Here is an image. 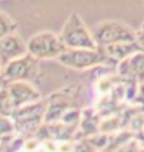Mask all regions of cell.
Segmentation results:
<instances>
[{
	"instance_id": "6da1fadb",
	"label": "cell",
	"mask_w": 144,
	"mask_h": 152,
	"mask_svg": "<svg viewBox=\"0 0 144 152\" xmlns=\"http://www.w3.org/2000/svg\"><path fill=\"white\" fill-rule=\"evenodd\" d=\"M62 66L74 71H90L100 66L117 65V62L109 57L102 47L65 48L56 59Z\"/></svg>"
},
{
	"instance_id": "7a4b0ae2",
	"label": "cell",
	"mask_w": 144,
	"mask_h": 152,
	"mask_svg": "<svg viewBox=\"0 0 144 152\" xmlns=\"http://www.w3.org/2000/svg\"><path fill=\"white\" fill-rule=\"evenodd\" d=\"M59 35L66 48H90L99 46L94 39L91 30L78 13H71L62 26Z\"/></svg>"
},
{
	"instance_id": "3957f363",
	"label": "cell",
	"mask_w": 144,
	"mask_h": 152,
	"mask_svg": "<svg viewBox=\"0 0 144 152\" xmlns=\"http://www.w3.org/2000/svg\"><path fill=\"white\" fill-rule=\"evenodd\" d=\"M99 47L120 42L135 41L136 31L120 20H106L98 23L91 30Z\"/></svg>"
},
{
	"instance_id": "277c9868",
	"label": "cell",
	"mask_w": 144,
	"mask_h": 152,
	"mask_svg": "<svg viewBox=\"0 0 144 152\" xmlns=\"http://www.w3.org/2000/svg\"><path fill=\"white\" fill-rule=\"evenodd\" d=\"M26 42L28 53L40 61L57 59L66 48L59 34L50 31L35 34Z\"/></svg>"
},
{
	"instance_id": "5b68a950",
	"label": "cell",
	"mask_w": 144,
	"mask_h": 152,
	"mask_svg": "<svg viewBox=\"0 0 144 152\" xmlns=\"http://www.w3.org/2000/svg\"><path fill=\"white\" fill-rule=\"evenodd\" d=\"M47 107V100L31 103L12 111L10 116L16 126V132L23 137L35 134L44 123V116Z\"/></svg>"
},
{
	"instance_id": "8992f818",
	"label": "cell",
	"mask_w": 144,
	"mask_h": 152,
	"mask_svg": "<svg viewBox=\"0 0 144 152\" xmlns=\"http://www.w3.org/2000/svg\"><path fill=\"white\" fill-rule=\"evenodd\" d=\"M39 61L40 60L27 52L3 66L1 76L7 83L15 80H27L32 83L37 79L40 73Z\"/></svg>"
},
{
	"instance_id": "52a82bcc",
	"label": "cell",
	"mask_w": 144,
	"mask_h": 152,
	"mask_svg": "<svg viewBox=\"0 0 144 152\" xmlns=\"http://www.w3.org/2000/svg\"><path fill=\"white\" fill-rule=\"evenodd\" d=\"M6 90L13 110L42 99L40 90L27 80L9 82L6 85Z\"/></svg>"
},
{
	"instance_id": "ba28073f",
	"label": "cell",
	"mask_w": 144,
	"mask_h": 152,
	"mask_svg": "<svg viewBox=\"0 0 144 152\" xmlns=\"http://www.w3.org/2000/svg\"><path fill=\"white\" fill-rule=\"evenodd\" d=\"M75 94L73 91L55 92L52 93L50 98L47 100V107L44 116V123H53L58 122L63 114L68 109L71 108L70 101Z\"/></svg>"
},
{
	"instance_id": "9c48e42d",
	"label": "cell",
	"mask_w": 144,
	"mask_h": 152,
	"mask_svg": "<svg viewBox=\"0 0 144 152\" xmlns=\"http://www.w3.org/2000/svg\"><path fill=\"white\" fill-rule=\"evenodd\" d=\"M27 52V42L17 31L0 38V62L2 66Z\"/></svg>"
},
{
	"instance_id": "30bf717a",
	"label": "cell",
	"mask_w": 144,
	"mask_h": 152,
	"mask_svg": "<svg viewBox=\"0 0 144 152\" xmlns=\"http://www.w3.org/2000/svg\"><path fill=\"white\" fill-rule=\"evenodd\" d=\"M117 74L122 79H132L144 83V50L132 54L117 64Z\"/></svg>"
},
{
	"instance_id": "8fae6325",
	"label": "cell",
	"mask_w": 144,
	"mask_h": 152,
	"mask_svg": "<svg viewBox=\"0 0 144 152\" xmlns=\"http://www.w3.org/2000/svg\"><path fill=\"white\" fill-rule=\"evenodd\" d=\"M101 116L95 108H86L81 111V117L78 124V131L81 137H88L100 132Z\"/></svg>"
},
{
	"instance_id": "7c38bea8",
	"label": "cell",
	"mask_w": 144,
	"mask_h": 152,
	"mask_svg": "<svg viewBox=\"0 0 144 152\" xmlns=\"http://www.w3.org/2000/svg\"><path fill=\"white\" fill-rule=\"evenodd\" d=\"M105 52L109 57H111L117 63L120 62L127 57L131 56L132 54L141 51L142 49L139 47V45L136 43V41H130V42H120L110 44L107 46L102 47Z\"/></svg>"
},
{
	"instance_id": "4fadbf2b",
	"label": "cell",
	"mask_w": 144,
	"mask_h": 152,
	"mask_svg": "<svg viewBox=\"0 0 144 152\" xmlns=\"http://www.w3.org/2000/svg\"><path fill=\"white\" fill-rule=\"evenodd\" d=\"M18 24L10 15L0 10V38L10 34L16 33Z\"/></svg>"
},
{
	"instance_id": "5bb4252c",
	"label": "cell",
	"mask_w": 144,
	"mask_h": 152,
	"mask_svg": "<svg viewBox=\"0 0 144 152\" xmlns=\"http://www.w3.org/2000/svg\"><path fill=\"white\" fill-rule=\"evenodd\" d=\"M16 132L15 122L10 115L0 114V137H7Z\"/></svg>"
},
{
	"instance_id": "9a60e30c",
	"label": "cell",
	"mask_w": 144,
	"mask_h": 152,
	"mask_svg": "<svg viewBox=\"0 0 144 152\" xmlns=\"http://www.w3.org/2000/svg\"><path fill=\"white\" fill-rule=\"evenodd\" d=\"M136 43L139 45V47L142 50H144V24H142V27L139 30L136 31V37H135Z\"/></svg>"
},
{
	"instance_id": "2e32d148",
	"label": "cell",
	"mask_w": 144,
	"mask_h": 152,
	"mask_svg": "<svg viewBox=\"0 0 144 152\" xmlns=\"http://www.w3.org/2000/svg\"><path fill=\"white\" fill-rule=\"evenodd\" d=\"M6 85H7V82H6V80L3 79V77L0 75V92L4 89V87L6 86Z\"/></svg>"
},
{
	"instance_id": "e0dca14e",
	"label": "cell",
	"mask_w": 144,
	"mask_h": 152,
	"mask_svg": "<svg viewBox=\"0 0 144 152\" xmlns=\"http://www.w3.org/2000/svg\"><path fill=\"white\" fill-rule=\"evenodd\" d=\"M2 68H3V66H2V63L0 62V75H1V73H2Z\"/></svg>"
}]
</instances>
